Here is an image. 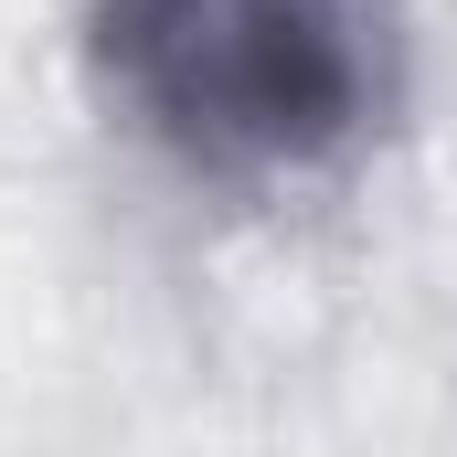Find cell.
Segmentation results:
<instances>
[{
    "label": "cell",
    "mask_w": 457,
    "mask_h": 457,
    "mask_svg": "<svg viewBox=\"0 0 457 457\" xmlns=\"http://www.w3.org/2000/svg\"><path fill=\"white\" fill-rule=\"evenodd\" d=\"M86 64L181 170H330L404 107L394 0H86Z\"/></svg>",
    "instance_id": "1"
}]
</instances>
